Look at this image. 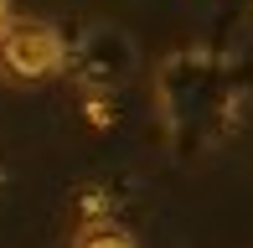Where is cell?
Wrapping results in <instances>:
<instances>
[{"label": "cell", "mask_w": 253, "mask_h": 248, "mask_svg": "<svg viewBox=\"0 0 253 248\" xmlns=\"http://www.w3.org/2000/svg\"><path fill=\"white\" fill-rule=\"evenodd\" d=\"M67 67V37L52 21H5L0 31V73L16 83H42Z\"/></svg>", "instance_id": "6da1fadb"}, {"label": "cell", "mask_w": 253, "mask_h": 248, "mask_svg": "<svg viewBox=\"0 0 253 248\" xmlns=\"http://www.w3.org/2000/svg\"><path fill=\"white\" fill-rule=\"evenodd\" d=\"M134 67V47L114 26H88L78 41V78L83 88H119Z\"/></svg>", "instance_id": "7a4b0ae2"}, {"label": "cell", "mask_w": 253, "mask_h": 248, "mask_svg": "<svg viewBox=\"0 0 253 248\" xmlns=\"http://www.w3.org/2000/svg\"><path fill=\"white\" fill-rule=\"evenodd\" d=\"M73 248H140V238L129 228H119V222H88L73 238Z\"/></svg>", "instance_id": "3957f363"}, {"label": "cell", "mask_w": 253, "mask_h": 248, "mask_svg": "<svg viewBox=\"0 0 253 248\" xmlns=\"http://www.w3.org/2000/svg\"><path fill=\"white\" fill-rule=\"evenodd\" d=\"M5 21H10V0H0V31H5Z\"/></svg>", "instance_id": "277c9868"}]
</instances>
